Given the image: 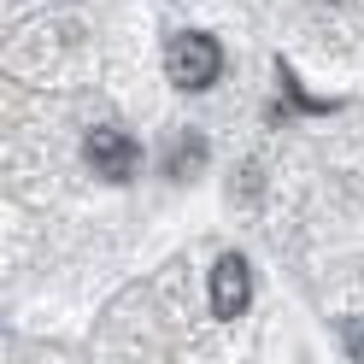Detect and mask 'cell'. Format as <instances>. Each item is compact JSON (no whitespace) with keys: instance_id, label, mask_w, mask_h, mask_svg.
Wrapping results in <instances>:
<instances>
[{"instance_id":"obj_5","label":"cell","mask_w":364,"mask_h":364,"mask_svg":"<svg viewBox=\"0 0 364 364\" xmlns=\"http://www.w3.org/2000/svg\"><path fill=\"white\" fill-rule=\"evenodd\" d=\"M341 341H347L353 364H364V317H347V323H341Z\"/></svg>"},{"instance_id":"obj_3","label":"cell","mask_w":364,"mask_h":364,"mask_svg":"<svg viewBox=\"0 0 364 364\" xmlns=\"http://www.w3.org/2000/svg\"><path fill=\"white\" fill-rule=\"evenodd\" d=\"M247 300H253V270H247L241 253H223L212 264V311L218 317H241Z\"/></svg>"},{"instance_id":"obj_6","label":"cell","mask_w":364,"mask_h":364,"mask_svg":"<svg viewBox=\"0 0 364 364\" xmlns=\"http://www.w3.org/2000/svg\"><path fill=\"white\" fill-rule=\"evenodd\" d=\"M235 200H259V171H235Z\"/></svg>"},{"instance_id":"obj_4","label":"cell","mask_w":364,"mask_h":364,"mask_svg":"<svg viewBox=\"0 0 364 364\" xmlns=\"http://www.w3.org/2000/svg\"><path fill=\"white\" fill-rule=\"evenodd\" d=\"M200 165H206V141L200 135H176V147L165 153V176L188 182V176H200Z\"/></svg>"},{"instance_id":"obj_2","label":"cell","mask_w":364,"mask_h":364,"mask_svg":"<svg viewBox=\"0 0 364 364\" xmlns=\"http://www.w3.org/2000/svg\"><path fill=\"white\" fill-rule=\"evenodd\" d=\"M82 153H88V165H95V176H106V182H129L141 171V147H135L124 129H88Z\"/></svg>"},{"instance_id":"obj_1","label":"cell","mask_w":364,"mask_h":364,"mask_svg":"<svg viewBox=\"0 0 364 364\" xmlns=\"http://www.w3.org/2000/svg\"><path fill=\"white\" fill-rule=\"evenodd\" d=\"M165 71L176 88H188V95H200V88H212L223 77V48H218V36L206 30H182L171 48H165Z\"/></svg>"}]
</instances>
